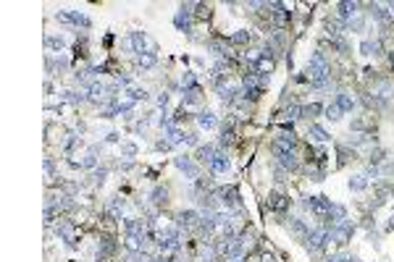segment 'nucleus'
<instances>
[{
    "mask_svg": "<svg viewBox=\"0 0 394 262\" xmlns=\"http://www.w3.org/2000/svg\"><path fill=\"white\" fill-rule=\"evenodd\" d=\"M326 241H331V228H329V225H321V228L310 231V233H308V238H305L308 249H310V252H316V254H318V252H323Z\"/></svg>",
    "mask_w": 394,
    "mask_h": 262,
    "instance_id": "obj_1",
    "label": "nucleus"
},
{
    "mask_svg": "<svg viewBox=\"0 0 394 262\" xmlns=\"http://www.w3.org/2000/svg\"><path fill=\"white\" fill-rule=\"evenodd\" d=\"M305 210H310L313 215H318V218L326 220L329 218V210H331V199L326 197H305Z\"/></svg>",
    "mask_w": 394,
    "mask_h": 262,
    "instance_id": "obj_2",
    "label": "nucleus"
},
{
    "mask_svg": "<svg viewBox=\"0 0 394 262\" xmlns=\"http://www.w3.org/2000/svg\"><path fill=\"white\" fill-rule=\"evenodd\" d=\"M352 233H355V225H352L350 220H342V223H337V225L331 228V241L339 244V246H344V244L352 238Z\"/></svg>",
    "mask_w": 394,
    "mask_h": 262,
    "instance_id": "obj_3",
    "label": "nucleus"
},
{
    "mask_svg": "<svg viewBox=\"0 0 394 262\" xmlns=\"http://www.w3.org/2000/svg\"><path fill=\"white\" fill-rule=\"evenodd\" d=\"M216 197H221V204H224L226 210H231V207H239V204H242L237 186H224V189H218V194H216Z\"/></svg>",
    "mask_w": 394,
    "mask_h": 262,
    "instance_id": "obj_4",
    "label": "nucleus"
},
{
    "mask_svg": "<svg viewBox=\"0 0 394 262\" xmlns=\"http://www.w3.org/2000/svg\"><path fill=\"white\" fill-rule=\"evenodd\" d=\"M61 24H74V27H89V19L82 16V14H76V11H61V14L55 16Z\"/></svg>",
    "mask_w": 394,
    "mask_h": 262,
    "instance_id": "obj_5",
    "label": "nucleus"
},
{
    "mask_svg": "<svg viewBox=\"0 0 394 262\" xmlns=\"http://www.w3.org/2000/svg\"><path fill=\"white\" fill-rule=\"evenodd\" d=\"M200 218H203V215L194 212V210H181L176 215V225H179V228H194V225H200Z\"/></svg>",
    "mask_w": 394,
    "mask_h": 262,
    "instance_id": "obj_6",
    "label": "nucleus"
},
{
    "mask_svg": "<svg viewBox=\"0 0 394 262\" xmlns=\"http://www.w3.org/2000/svg\"><path fill=\"white\" fill-rule=\"evenodd\" d=\"M173 163H176V168L184 170V173H187L189 178H200V168L192 163V157H184V155H181V157H176Z\"/></svg>",
    "mask_w": 394,
    "mask_h": 262,
    "instance_id": "obj_7",
    "label": "nucleus"
},
{
    "mask_svg": "<svg viewBox=\"0 0 394 262\" xmlns=\"http://www.w3.org/2000/svg\"><path fill=\"white\" fill-rule=\"evenodd\" d=\"M360 53H363V55H373V58H378V55H384V48H381V40H363V42H360Z\"/></svg>",
    "mask_w": 394,
    "mask_h": 262,
    "instance_id": "obj_8",
    "label": "nucleus"
},
{
    "mask_svg": "<svg viewBox=\"0 0 394 262\" xmlns=\"http://www.w3.org/2000/svg\"><path fill=\"white\" fill-rule=\"evenodd\" d=\"M308 136H310L313 142H318V144H323V142L331 139V136L326 134V129H321L318 123H310V126H308Z\"/></svg>",
    "mask_w": 394,
    "mask_h": 262,
    "instance_id": "obj_9",
    "label": "nucleus"
},
{
    "mask_svg": "<svg viewBox=\"0 0 394 262\" xmlns=\"http://www.w3.org/2000/svg\"><path fill=\"white\" fill-rule=\"evenodd\" d=\"M211 170H213V173H226V170H229V157L224 152H216V157L211 160Z\"/></svg>",
    "mask_w": 394,
    "mask_h": 262,
    "instance_id": "obj_10",
    "label": "nucleus"
},
{
    "mask_svg": "<svg viewBox=\"0 0 394 262\" xmlns=\"http://www.w3.org/2000/svg\"><path fill=\"white\" fill-rule=\"evenodd\" d=\"M337 105L342 108V113H352V110H355V100H352V95H350V92H339Z\"/></svg>",
    "mask_w": 394,
    "mask_h": 262,
    "instance_id": "obj_11",
    "label": "nucleus"
},
{
    "mask_svg": "<svg viewBox=\"0 0 394 262\" xmlns=\"http://www.w3.org/2000/svg\"><path fill=\"white\" fill-rule=\"evenodd\" d=\"M200 87H194V89H184V108L187 105H200Z\"/></svg>",
    "mask_w": 394,
    "mask_h": 262,
    "instance_id": "obj_12",
    "label": "nucleus"
},
{
    "mask_svg": "<svg viewBox=\"0 0 394 262\" xmlns=\"http://www.w3.org/2000/svg\"><path fill=\"white\" fill-rule=\"evenodd\" d=\"M197 123H200V129H216V116L211 110H203L200 116H197Z\"/></svg>",
    "mask_w": 394,
    "mask_h": 262,
    "instance_id": "obj_13",
    "label": "nucleus"
},
{
    "mask_svg": "<svg viewBox=\"0 0 394 262\" xmlns=\"http://www.w3.org/2000/svg\"><path fill=\"white\" fill-rule=\"evenodd\" d=\"M213 157H216V147H213V144H205V147H200V150H197V160H203V163H208V165H211Z\"/></svg>",
    "mask_w": 394,
    "mask_h": 262,
    "instance_id": "obj_14",
    "label": "nucleus"
},
{
    "mask_svg": "<svg viewBox=\"0 0 394 262\" xmlns=\"http://www.w3.org/2000/svg\"><path fill=\"white\" fill-rule=\"evenodd\" d=\"M155 61H158V58H155V53H153V50H147V53H140V55H137V63H140V68H153Z\"/></svg>",
    "mask_w": 394,
    "mask_h": 262,
    "instance_id": "obj_15",
    "label": "nucleus"
},
{
    "mask_svg": "<svg viewBox=\"0 0 394 262\" xmlns=\"http://www.w3.org/2000/svg\"><path fill=\"white\" fill-rule=\"evenodd\" d=\"M268 207H273V210H286V207H289V199H286L284 194H271V197H268Z\"/></svg>",
    "mask_w": 394,
    "mask_h": 262,
    "instance_id": "obj_16",
    "label": "nucleus"
},
{
    "mask_svg": "<svg viewBox=\"0 0 394 262\" xmlns=\"http://www.w3.org/2000/svg\"><path fill=\"white\" fill-rule=\"evenodd\" d=\"M45 48H48L50 53H61L66 48V40L63 37H48V40H45Z\"/></svg>",
    "mask_w": 394,
    "mask_h": 262,
    "instance_id": "obj_17",
    "label": "nucleus"
},
{
    "mask_svg": "<svg viewBox=\"0 0 394 262\" xmlns=\"http://www.w3.org/2000/svg\"><path fill=\"white\" fill-rule=\"evenodd\" d=\"M318 113H323V108L318 105V102H313V105H305L303 110H300V118H308L310 121V118H316Z\"/></svg>",
    "mask_w": 394,
    "mask_h": 262,
    "instance_id": "obj_18",
    "label": "nucleus"
},
{
    "mask_svg": "<svg viewBox=\"0 0 394 262\" xmlns=\"http://www.w3.org/2000/svg\"><path fill=\"white\" fill-rule=\"evenodd\" d=\"M365 186H368V176L357 173V176H352V178H350V189H352V191H363Z\"/></svg>",
    "mask_w": 394,
    "mask_h": 262,
    "instance_id": "obj_19",
    "label": "nucleus"
},
{
    "mask_svg": "<svg viewBox=\"0 0 394 262\" xmlns=\"http://www.w3.org/2000/svg\"><path fill=\"white\" fill-rule=\"evenodd\" d=\"M150 199H153V204H158V207H160V204H166V202H168V191L158 186V189H153V194H150Z\"/></svg>",
    "mask_w": 394,
    "mask_h": 262,
    "instance_id": "obj_20",
    "label": "nucleus"
},
{
    "mask_svg": "<svg viewBox=\"0 0 394 262\" xmlns=\"http://www.w3.org/2000/svg\"><path fill=\"white\" fill-rule=\"evenodd\" d=\"M323 113H326L329 121H339V118H342V108L337 105V102H331L329 108H323Z\"/></svg>",
    "mask_w": 394,
    "mask_h": 262,
    "instance_id": "obj_21",
    "label": "nucleus"
},
{
    "mask_svg": "<svg viewBox=\"0 0 394 262\" xmlns=\"http://www.w3.org/2000/svg\"><path fill=\"white\" fill-rule=\"evenodd\" d=\"M250 42V32H237V34H231V45H247Z\"/></svg>",
    "mask_w": 394,
    "mask_h": 262,
    "instance_id": "obj_22",
    "label": "nucleus"
},
{
    "mask_svg": "<svg viewBox=\"0 0 394 262\" xmlns=\"http://www.w3.org/2000/svg\"><path fill=\"white\" fill-rule=\"evenodd\" d=\"M181 87H184V89H194V87H197V79H194L192 71H187V74L181 76Z\"/></svg>",
    "mask_w": 394,
    "mask_h": 262,
    "instance_id": "obj_23",
    "label": "nucleus"
},
{
    "mask_svg": "<svg viewBox=\"0 0 394 262\" xmlns=\"http://www.w3.org/2000/svg\"><path fill=\"white\" fill-rule=\"evenodd\" d=\"M121 152H124L126 157H132V155H137V147H134V144H121Z\"/></svg>",
    "mask_w": 394,
    "mask_h": 262,
    "instance_id": "obj_24",
    "label": "nucleus"
},
{
    "mask_svg": "<svg viewBox=\"0 0 394 262\" xmlns=\"http://www.w3.org/2000/svg\"><path fill=\"white\" fill-rule=\"evenodd\" d=\"M82 165H84V168H95V165H97V157H95V155H87Z\"/></svg>",
    "mask_w": 394,
    "mask_h": 262,
    "instance_id": "obj_25",
    "label": "nucleus"
},
{
    "mask_svg": "<svg viewBox=\"0 0 394 262\" xmlns=\"http://www.w3.org/2000/svg\"><path fill=\"white\" fill-rule=\"evenodd\" d=\"M326 262H357V259L347 257V254H337V257H331V259H326Z\"/></svg>",
    "mask_w": 394,
    "mask_h": 262,
    "instance_id": "obj_26",
    "label": "nucleus"
},
{
    "mask_svg": "<svg viewBox=\"0 0 394 262\" xmlns=\"http://www.w3.org/2000/svg\"><path fill=\"white\" fill-rule=\"evenodd\" d=\"M158 105H160V108H166V105H168V95H166V92H160V95H158Z\"/></svg>",
    "mask_w": 394,
    "mask_h": 262,
    "instance_id": "obj_27",
    "label": "nucleus"
},
{
    "mask_svg": "<svg viewBox=\"0 0 394 262\" xmlns=\"http://www.w3.org/2000/svg\"><path fill=\"white\" fill-rule=\"evenodd\" d=\"M389 63H391V68H394V50L389 53Z\"/></svg>",
    "mask_w": 394,
    "mask_h": 262,
    "instance_id": "obj_28",
    "label": "nucleus"
}]
</instances>
